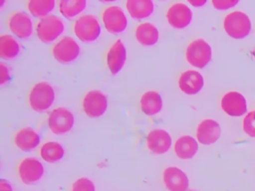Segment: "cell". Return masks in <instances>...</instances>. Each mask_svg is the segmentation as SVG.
Segmentation results:
<instances>
[{"label":"cell","instance_id":"obj_1","mask_svg":"<svg viewBox=\"0 0 255 191\" xmlns=\"http://www.w3.org/2000/svg\"><path fill=\"white\" fill-rule=\"evenodd\" d=\"M55 91L52 85L47 82H39L31 89L28 101L33 110L44 112L48 110L55 101Z\"/></svg>","mask_w":255,"mask_h":191},{"label":"cell","instance_id":"obj_2","mask_svg":"<svg viewBox=\"0 0 255 191\" xmlns=\"http://www.w3.org/2000/svg\"><path fill=\"white\" fill-rule=\"evenodd\" d=\"M75 36L84 43H92L98 40L102 28L98 18L93 14H84L80 16L73 25Z\"/></svg>","mask_w":255,"mask_h":191},{"label":"cell","instance_id":"obj_3","mask_svg":"<svg viewBox=\"0 0 255 191\" xmlns=\"http://www.w3.org/2000/svg\"><path fill=\"white\" fill-rule=\"evenodd\" d=\"M211 46L203 39L191 41L185 50V59L189 65L197 69L205 68L211 61Z\"/></svg>","mask_w":255,"mask_h":191},{"label":"cell","instance_id":"obj_4","mask_svg":"<svg viewBox=\"0 0 255 191\" xmlns=\"http://www.w3.org/2000/svg\"><path fill=\"white\" fill-rule=\"evenodd\" d=\"M223 28L228 36L239 40L249 35L251 31V21L247 14L241 11H233L225 16Z\"/></svg>","mask_w":255,"mask_h":191},{"label":"cell","instance_id":"obj_5","mask_svg":"<svg viewBox=\"0 0 255 191\" xmlns=\"http://www.w3.org/2000/svg\"><path fill=\"white\" fill-rule=\"evenodd\" d=\"M65 32V23L57 15H49L39 20L36 26V33L43 43H52Z\"/></svg>","mask_w":255,"mask_h":191},{"label":"cell","instance_id":"obj_6","mask_svg":"<svg viewBox=\"0 0 255 191\" xmlns=\"http://www.w3.org/2000/svg\"><path fill=\"white\" fill-rule=\"evenodd\" d=\"M48 126L56 135H63L72 130L75 124L73 112L63 106L54 108L48 115Z\"/></svg>","mask_w":255,"mask_h":191},{"label":"cell","instance_id":"obj_7","mask_svg":"<svg viewBox=\"0 0 255 191\" xmlns=\"http://www.w3.org/2000/svg\"><path fill=\"white\" fill-rule=\"evenodd\" d=\"M102 20L105 29L111 34L124 33L128 25L126 13L118 5L106 7L102 13Z\"/></svg>","mask_w":255,"mask_h":191},{"label":"cell","instance_id":"obj_8","mask_svg":"<svg viewBox=\"0 0 255 191\" xmlns=\"http://www.w3.org/2000/svg\"><path fill=\"white\" fill-rule=\"evenodd\" d=\"M52 54L60 64H70L80 56L81 47L74 38L65 36L53 46Z\"/></svg>","mask_w":255,"mask_h":191},{"label":"cell","instance_id":"obj_9","mask_svg":"<svg viewBox=\"0 0 255 191\" xmlns=\"http://www.w3.org/2000/svg\"><path fill=\"white\" fill-rule=\"evenodd\" d=\"M45 169L42 162L35 157H25L18 164V174L22 183L32 185L39 182Z\"/></svg>","mask_w":255,"mask_h":191},{"label":"cell","instance_id":"obj_10","mask_svg":"<svg viewBox=\"0 0 255 191\" xmlns=\"http://www.w3.org/2000/svg\"><path fill=\"white\" fill-rule=\"evenodd\" d=\"M83 110L89 117L96 118L105 114L108 108V97L99 90L88 92L82 101Z\"/></svg>","mask_w":255,"mask_h":191},{"label":"cell","instance_id":"obj_11","mask_svg":"<svg viewBox=\"0 0 255 191\" xmlns=\"http://www.w3.org/2000/svg\"><path fill=\"white\" fill-rule=\"evenodd\" d=\"M8 28L16 37L29 39L34 33V22L27 12L18 11L10 15Z\"/></svg>","mask_w":255,"mask_h":191},{"label":"cell","instance_id":"obj_12","mask_svg":"<svg viewBox=\"0 0 255 191\" xmlns=\"http://www.w3.org/2000/svg\"><path fill=\"white\" fill-rule=\"evenodd\" d=\"M193 18L191 9L182 2H175L166 11V20L174 29H184L190 25Z\"/></svg>","mask_w":255,"mask_h":191},{"label":"cell","instance_id":"obj_13","mask_svg":"<svg viewBox=\"0 0 255 191\" xmlns=\"http://www.w3.org/2000/svg\"><path fill=\"white\" fill-rule=\"evenodd\" d=\"M172 144L170 134L162 128H155L148 132L146 136L147 149L156 155L165 154L169 151Z\"/></svg>","mask_w":255,"mask_h":191},{"label":"cell","instance_id":"obj_14","mask_svg":"<svg viewBox=\"0 0 255 191\" xmlns=\"http://www.w3.org/2000/svg\"><path fill=\"white\" fill-rule=\"evenodd\" d=\"M162 179L168 191H187L189 179L186 173L176 166H168L164 169Z\"/></svg>","mask_w":255,"mask_h":191},{"label":"cell","instance_id":"obj_15","mask_svg":"<svg viewBox=\"0 0 255 191\" xmlns=\"http://www.w3.org/2000/svg\"><path fill=\"white\" fill-rule=\"evenodd\" d=\"M222 110L230 116H241L247 112V103L245 97L238 92L226 93L220 102Z\"/></svg>","mask_w":255,"mask_h":191},{"label":"cell","instance_id":"obj_16","mask_svg":"<svg viewBox=\"0 0 255 191\" xmlns=\"http://www.w3.org/2000/svg\"><path fill=\"white\" fill-rule=\"evenodd\" d=\"M107 66L112 75H118L127 62V49L121 39H118L107 53Z\"/></svg>","mask_w":255,"mask_h":191},{"label":"cell","instance_id":"obj_17","mask_svg":"<svg viewBox=\"0 0 255 191\" xmlns=\"http://www.w3.org/2000/svg\"><path fill=\"white\" fill-rule=\"evenodd\" d=\"M221 134L219 123L211 118L203 119L196 128V139L203 145H211L215 143Z\"/></svg>","mask_w":255,"mask_h":191},{"label":"cell","instance_id":"obj_18","mask_svg":"<svg viewBox=\"0 0 255 191\" xmlns=\"http://www.w3.org/2000/svg\"><path fill=\"white\" fill-rule=\"evenodd\" d=\"M204 86V79L202 75L194 70H187L183 72L178 79L179 90L187 95L194 96L198 94Z\"/></svg>","mask_w":255,"mask_h":191},{"label":"cell","instance_id":"obj_19","mask_svg":"<svg viewBox=\"0 0 255 191\" xmlns=\"http://www.w3.org/2000/svg\"><path fill=\"white\" fill-rule=\"evenodd\" d=\"M40 134L31 127H24L18 130L14 136V143L21 151L29 152L39 146Z\"/></svg>","mask_w":255,"mask_h":191},{"label":"cell","instance_id":"obj_20","mask_svg":"<svg viewBox=\"0 0 255 191\" xmlns=\"http://www.w3.org/2000/svg\"><path fill=\"white\" fill-rule=\"evenodd\" d=\"M136 41L145 47L155 45L159 40V31L153 23L142 22L137 25L134 31Z\"/></svg>","mask_w":255,"mask_h":191},{"label":"cell","instance_id":"obj_21","mask_svg":"<svg viewBox=\"0 0 255 191\" xmlns=\"http://www.w3.org/2000/svg\"><path fill=\"white\" fill-rule=\"evenodd\" d=\"M174 153L182 160H188L195 156L198 151V141L191 135H182L174 143Z\"/></svg>","mask_w":255,"mask_h":191},{"label":"cell","instance_id":"obj_22","mask_svg":"<svg viewBox=\"0 0 255 191\" xmlns=\"http://www.w3.org/2000/svg\"><path fill=\"white\" fill-rule=\"evenodd\" d=\"M139 103L141 111L148 116H152L159 113L163 106L162 97L160 94L156 91L145 92L141 96Z\"/></svg>","mask_w":255,"mask_h":191},{"label":"cell","instance_id":"obj_23","mask_svg":"<svg viewBox=\"0 0 255 191\" xmlns=\"http://www.w3.org/2000/svg\"><path fill=\"white\" fill-rule=\"evenodd\" d=\"M126 7L129 16L136 20L145 19L154 11V3L151 0H128Z\"/></svg>","mask_w":255,"mask_h":191},{"label":"cell","instance_id":"obj_24","mask_svg":"<svg viewBox=\"0 0 255 191\" xmlns=\"http://www.w3.org/2000/svg\"><path fill=\"white\" fill-rule=\"evenodd\" d=\"M39 154L44 161L48 163H55L64 157L65 149L57 141H47L41 145Z\"/></svg>","mask_w":255,"mask_h":191},{"label":"cell","instance_id":"obj_25","mask_svg":"<svg viewBox=\"0 0 255 191\" xmlns=\"http://www.w3.org/2000/svg\"><path fill=\"white\" fill-rule=\"evenodd\" d=\"M56 7L55 0H29L27 2V8L30 14L39 18L40 20L51 15V12Z\"/></svg>","mask_w":255,"mask_h":191},{"label":"cell","instance_id":"obj_26","mask_svg":"<svg viewBox=\"0 0 255 191\" xmlns=\"http://www.w3.org/2000/svg\"><path fill=\"white\" fill-rule=\"evenodd\" d=\"M20 53V45L15 37L9 34L0 36V57L4 60H13Z\"/></svg>","mask_w":255,"mask_h":191},{"label":"cell","instance_id":"obj_27","mask_svg":"<svg viewBox=\"0 0 255 191\" xmlns=\"http://www.w3.org/2000/svg\"><path fill=\"white\" fill-rule=\"evenodd\" d=\"M86 7V0H61L59 2V11L67 19H72L80 15Z\"/></svg>","mask_w":255,"mask_h":191},{"label":"cell","instance_id":"obj_28","mask_svg":"<svg viewBox=\"0 0 255 191\" xmlns=\"http://www.w3.org/2000/svg\"><path fill=\"white\" fill-rule=\"evenodd\" d=\"M71 191H96V186L91 179L81 177L73 183Z\"/></svg>","mask_w":255,"mask_h":191},{"label":"cell","instance_id":"obj_29","mask_svg":"<svg viewBox=\"0 0 255 191\" xmlns=\"http://www.w3.org/2000/svg\"><path fill=\"white\" fill-rule=\"evenodd\" d=\"M243 130L251 137H255V110L246 114L243 119Z\"/></svg>","mask_w":255,"mask_h":191},{"label":"cell","instance_id":"obj_30","mask_svg":"<svg viewBox=\"0 0 255 191\" xmlns=\"http://www.w3.org/2000/svg\"><path fill=\"white\" fill-rule=\"evenodd\" d=\"M213 7L217 10H227L238 4L237 0H212Z\"/></svg>","mask_w":255,"mask_h":191},{"label":"cell","instance_id":"obj_31","mask_svg":"<svg viewBox=\"0 0 255 191\" xmlns=\"http://www.w3.org/2000/svg\"><path fill=\"white\" fill-rule=\"evenodd\" d=\"M11 78V73H10V69L7 65H5V63L1 62L0 63V86L3 87L5 86Z\"/></svg>","mask_w":255,"mask_h":191},{"label":"cell","instance_id":"obj_32","mask_svg":"<svg viewBox=\"0 0 255 191\" xmlns=\"http://www.w3.org/2000/svg\"><path fill=\"white\" fill-rule=\"evenodd\" d=\"M0 191H13L10 182L6 179H0Z\"/></svg>","mask_w":255,"mask_h":191},{"label":"cell","instance_id":"obj_33","mask_svg":"<svg viewBox=\"0 0 255 191\" xmlns=\"http://www.w3.org/2000/svg\"><path fill=\"white\" fill-rule=\"evenodd\" d=\"M188 3L193 7L199 8L204 4H206V0H188Z\"/></svg>","mask_w":255,"mask_h":191}]
</instances>
